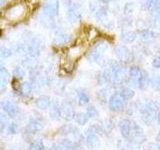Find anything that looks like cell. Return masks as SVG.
Listing matches in <instances>:
<instances>
[{"label":"cell","mask_w":160,"mask_h":150,"mask_svg":"<svg viewBox=\"0 0 160 150\" xmlns=\"http://www.w3.org/2000/svg\"><path fill=\"white\" fill-rule=\"evenodd\" d=\"M25 12H26V10L22 4H16L6 10L5 17L10 21H18L24 17Z\"/></svg>","instance_id":"6da1fadb"},{"label":"cell","mask_w":160,"mask_h":150,"mask_svg":"<svg viewBox=\"0 0 160 150\" xmlns=\"http://www.w3.org/2000/svg\"><path fill=\"white\" fill-rule=\"evenodd\" d=\"M107 49V43L104 41H99L91 48L89 51L87 57L91 61H97V60L102 56L103 53L106 51Z\"/></svg>","instance_id":"7a4b0ae2"},{"label":"cell","mask_w":160,"mask_h":150,"mask_svg":"<svg viewBox=\"0 0 160 150\" xmlns=\"http://www.w3.org/2000/svg\"><path fill=\"white\" fill-rule=\"evenodd\" d=\"M59 113L60 118H63L65 120H71L74 117V109L72 107L71 103L67 100H64L59 105Z\"/></svg>","instance_id":"3957f363"},{"label":"cell","mask_w":160,"mask_h":150,"mask_svg":"<svg viewBox=\"0 0 160 150\" xmlns=\"http://www.w3.org/2000/svg\"><path fill=\"white\" fill-rule=\"evenodd\" d=\"M125 101L126 100H124L119 93H115L111 95L108 100V107L111 111H119V110L124 108Z\"/></svg>","instance_id":"277c9868"},{"label":"cell","mask_w":160,"mask_h":150,"mask_svg":"<svg viewBox=\"0 0 160 150\" xmlns=\"http://www.w3.org/2000/svg\"><path fill=\"white\" fill-rule=\"evenodd\" d=\"M59 10V0H45L43 12L49 17H53L58 14Z\"/></svg>","instance_id":"5b68a950"},{"label":"cell","mask_w":160,"mask_h":150,"mask_svg":"<svg viewBox=\"0 0 160 150\" xmlns=\"http://www.w3.org/2000/svg\"><path fill=\"white\" fill-rule=\"evenodd\" d=\"M1 107L5 114L10 118H15L16 115L18 114V108L16 104L12 102L11 100H3L1 102Z\"/></svg>","instance_id":"8992f818"},{"label":"cell","mask_w":160,"mask_h":150,"mask_svg":"<svg viewBox=\"0 0 160 150\" xmlns=\"http://www.w3.org/2000/svg\"><path fill=\"white\" fill-rule=\"evenodd\" d=\"M44 128V122L40 118H32L26 126V131L29 134H35L40 132Z\"/></svg>","instance_id":"52a82bcc"},{"label":"cell","mask_w":160,"mask_h":150,"mask_svg":"<svg viewBox=\"0 0 160 150\" xmlns=\"http://www.w3.org/2000/svg\"><path fill=\"white\" fill-rule=\"evenodd\" d=\"M131 136H132V140H133L134 143H142V141H144V139H145L144 132H143L142 128L135 122H132L131 134H130V137Z\"/></svg>","instance_id":"ba28073f"},{"label":"cell","mask_w":160,"mask_h":150,"mask_svg":"<svg viewBox=\"0 0 160 150\" xmlns=\"http://www.w3.org/2000/svg\"><path fill=\"white\" fill-rule=\"evenodd\" d=\"M115 55L122 62H128L131 59V52L126 46H118L115 48Z\"/></svg>","instance_id":"9c48e42d"},{"label":"cell","mask_w":160,"mask_h":150,"mask_svg":"<svg viewBox=\"0 0 160 150\" xmlns=\"http://www.w3.org/2000/svg\"><path fill=\"white\" fill-rule=\"evenodd\" d=\"M131 126L132 122L128 119H123L119 123V130L121 133V136L125 139L130 138V134H131Z\"/></svg>","instance_id":"30bf717a"},{"label":"cell","mask_w":160,"mask_h":150,"mask_svg":"<svg viewBox=\"0 0 160 150\" xmlns=\"http://www.w3.org/2000/svg\"><path fill=\"white\" fill-rule=\"evenodd\" d=\"M10 79L9 71L4 67H0V93L7 88V84Z\"/></svg>","instance_id":"8fae6325"},{"label":"cell","mask_w":160,"mask_h":150,"mask_svg":"<svg viewBox=\"0 0 160 150\" xmlns=\"http://www.w3.org/2000/svg\"><path fill=\"white\" fill-rule=\"evenodd\" d=\"M35 105L40 110H47L51 105V99L47 95H41L35 100Z\"/></svg>","instance_id":"7c38bea8"},{"label":"cell","mask_w":160,"mask_h":150,"mask_svg":"<svg viewBox=\"0 0 160 150\" xmlns=\"http://www.w3.org/2000/svg\"><path fill=\"white\" fill-rule=\"evenodd\" d=\"M86 145L89 149L95 150L100 146V139L98 135L88 133L86 136Z\"/></svg>","instance_id":"4fadbf2b"},{"label":"cell","mask_w":160,"mask_h":150,"mask_svg":"<svg viewBox=\"0 0 160 150\" xmlns=\"http://www.w3.org/2000/svg\"><path fill=\"white\" fill-rule=\"evenodd\" d=\"M70 41H71V35L64 32H59L54 37V43L56 45H59V46L66 45Z\"/></svg>","instance_id":"5bb4252c"},{"label":"cell","mask_w":160,"mask_h":150,"mask_svg":"<svg viewBox=\"0 0 160 150\" xmlns=\"http://www.w3.org/2000/svg\"><path fill=\"white\" fill-rule=\"evenodd\" d=\"M58 145L62 149L64 150H74L77 146H79V144L74 142L73 140L71 139H68V138H64V139H61L60 141L58 142Z\"/></svg>","instance_id":"9a60e30c"},{"label":"cell","mask_w":160,"mask_h":150,"mask_svg":"<svg viewBox=\"0 0 160 150\" xmlns=\"http://www.w3.org/2000/svg\"><path fill=\"white\" fill-rule=\"evenodd\" d=\"M149 82H150V79H149V76H148L147 72L144 71V70H142L141 75H140V77L137 80L138 87L140 89H142V90L146 89L148 87V85H149Z\"/></svg>","instance_id":"2e32d148"},{"label":"cell","mask_w":160,"mask_h":150,"mask_svg":"<svg viewBox=\"0 0 160 150\" xmlns=\"http://www.w3.org/2000/svg\"><path fill=\"white\" fill-rule=\"evenodd\" d=\"M59 103L57 101H53L51 102V105H50V112L49 115L53 120H58L60 118V113H59Z\"/></svg>","instance_id":"e0dca14e"},{"label":"cell","mask_w":160,"mask_h":150,"mask_svg":"<svg viewBox=\"0 0 160 150\" xmlns=\"http://www.w3.org/2000/svg\"><path fill=\"white\" fill-rule=\"evenodd\" d=\"M136 33L133 31H123L120 35V38L125 43H131L136 39Z\"/></svg>","instance_id":"ac0fdd59"},{"label":"cell","mask_w":160,"mask_h":150,"mask_svg":"<svg viewBox=\"0 0 160 150\" xmlns=\"http://www.w3.org/2000/svg\"><path fill=\"white\" fill-rule=\"evenodd\" d=\"M32 90H33V86L30 82H23L19 86V91L23 96H29L32 93Z\"/></svg>","instance_id":"d6986e66"},{"label":"cell","mask_w":160,"mask_h":150,"mask_svg":"<svg viewBox=\"0 0 160 150\" xmlns=\"http://www.w3.org/2000/svg\"><path fill=\"white\" fill-rule=\"evenodd\" d=\"M68 18L71 20V21H76L80 18V12L78 11L77 7L75 5H71V6L68 7Z\"/></svg>","instance_id":"ffe728a7"},{"label":"cell","mask_w":160,"mask_h":150,"mask_svg":"<svg viewBox=\"0 0 160 150\" xmlns=\"http://www.w3.org/2000/svg\"><path fill=\"white\" fill-rule=\"evenodd\" d=\"M73 119L75 120V122H76L77 124L81 125V126H82V125H85V124L87 123L89 118H88L86 113H84V112H77V113L74 114Z\"/></svg>","instance_id":"44dd1931"},{"label":"cell","mask_w":160,"mask_h":150,"mask_svg":"<svg viewBox=\"0 0 160 150\" xmlns=\"http://www.w3.org/2000/svg\"><path fill=\"white\" fill-rule=\"evenodd\" d=\"M121 95V97L124 99V100H129V99H132L135 95V92L133 91L132 89H130L128 87H124L121 89V91L119 93Z\"/></svg>","instance_id":"7402d4cb"},{"label":"cell","mask_w":160,"mask_h":150,"mask_svg":"<svg viewBox=\"0 0 160 150\" xmlns=\"http://www.w3.org/2000/svg\"><path fill=\"white\" fill-rule=\"evenodd\" d=\"M73 130V126L70 124H64L62 125L61 127L58 129V133L60 135H62V136H68V135L71 134Z\"/></svg>","instance_id":"603a6c76"},{"label":"cell","mask_w":160,"mask_h":150,"mask_svg":"<svg viewBox=\"0 0 160 150\" xmlns=\"http://www.w3.org/2000/svg\"><path fill=\"white\" fill-rule=\"evenodd\" d=\"M103 129L102 127L100 126V125H97V124H94V125H91V126H89V128L87 129V134L88 133H91V134H95V135H98V136H101L103 134Z\"/></svg>","instance_id":"cb8c5ba5"},{"label":"cell","mask_w":160,"mask_h":150,"mask_svg":"<svg viewBox=\"0 0 160 150\" xmlns=\"http://www.w3.org/2000/svg\"><path fill=\"white\" fill-rule=\"evenodd\" d=\"M129 75L130 77L132 79H136L138 80V78L140 77V75H141V72H142V69H140L138 66H131L129 68Z\"/></svg>","instance_id":"d4e9b609"},{"label":"cell","mask_w":160,"mask_h":150,"mask_svg":"<svg viewBox=\"0 0 160 150\" xmlns=\"http://www.w3.org/2000/svg\"><path fill=\"white\" fill-rule=\"evenodd\" d=\"M140 37H141L142 40H145V41H149V40H152L155 37V34L151 30H142L140 32Z\"/></svg>","instance_id":"484cf974"},{"label":"cell","mask_w":160,"mask_h":150,"mask_svg":"<svg viewBox=\"0 0 160 150\" xmlns=\"http://www.w3.org/2000/svg\"><path fill=\"white\" fill-rule=\"evenodd\" d=\"M80 54H81V48L79 46H73L71 48H69L68 50V56L72 59L77 58Z\"/></svg>","instance_id":"4316f807"},{"label":"cell","mask_w":160,"mask_h":150,"mask_svg":"<svg viewBox=\"0 0 160 150\" xmlns=\"http://www.w3.org/2000/svg\"><path fill=\"white\" fill-rule=\"evenodd\" d=\"M89 96L85 93V92H79L78 93V102H79V105H81V106H84V105H86L89 103Z\"/></svg>","instance_id":"83f0119b"},{"label":"cell","mask_w":160,"mask_h":150,"mask_svg":"<svg viewBox=\"0 0 160 150\" xmlns=\"http://www.w3.org/2000/svg\"><path fill=\"white\" fill-rule=\"evenodd\" d=\"M13 75L16 79H23L25 77V70L24 68H22L21 66H17L15 67L14 71H13Z\"/></svg>","instance_id":"f1b7e54d"},{"label":"cell","mask_w":160,"mask_h":150,"mask_svg":"<svg viewBox=\"0 0 160 150\" xmlns=\"http://www.w3.org/2000/svg\"><path fill=\"white\" fill-rule=\"evenodd\" d=\"M108 93H109L108 89H101L100 91L97 92V98L100 100V101L106 102L107 100H108V97H109Z\"/></svg>","instance_id":"f546056e"},{"label":"cell","mask_w":160,"mask_h":150,"mask_svg":"<svg viewBox=\"0 0 160 150\" xmlns=\"http://www.w3.org/2000/svg\"><path fill=\"white\" fill-rule=\"evenodd\" d=\"M12 55V51L9 48L5 47V46H1L0 47V57L2 59H6L9 58Z\"/></svg>","instance_id":"4dcf8cb0"},{"label":"cell","mask_w":160,"mask_h":150,"mask_svg":"<svg viewBox=\"0 0 160 150\" xmlns=\"http://www.w3.org/2000/svg\"><path fill=\"white\" fill-rule=\"evenodd\" d=\"M86 114L88 118H95L98 116V110L94 106H89L86 109Z\"/></svg>","instance_id":"1f68e13d"},{"label":"cell","mask_w":160,"mask_h":150,"mask_svg":"<svg viewBox=\"0 0 160 150\" xmlns=\"http://www.w3.org/2000/svg\"><path fill=\"white\" fill-rule=\"evenodd\" d=\"M6 129L9 134H16L17 131H18V124L15 123V122H11L9 123L7 126H6Z\"/></svg>","instance_id":"d6a6232c"},{"label":"cell","mask_w":160,"mask_h":150,"mask_svg":"<svg viewBox=\"0 0 160 150\" xmlns=\"http://www.w3.org/2000/svg\"><path fill=\"white\" fill-rule=\"evenodd\" d=\"M102 129H103V131H110V130H112L113 126H112V122H111V120H109V119H105L103 120V122H102Z\"/></svg>","instance_id":"836d02e7"},{"label":"cell","mask_w":160,"mask_h":150,"mask_svg":"<svg viewBox=\"0 0 160 150\" xmlns=\"http://www.w3.org/2000/svg\"><path fill=\"white\" fill-rule=\"evenodd\" d=\"M27 150H45V147L41 142H33Z\"/></svg>","instance_id":"e575fe53"},{"label":"cell","mask_w":160,"mask_h":150,"mask_svg":"<svg viewBox=\"0 0 160 150\" xmlns=\"http://www.w3.org/2000/svg\"><path fill=\"white\" fill-rule=\"evenodd\" d=\"M135 4L133 2H127L124 6V13L125 14H131L132 11L134 10Z\"/></svg>","instance_id":"d590c367"},{"label":"cell","mask_w":160,"mask_h":150,"mask_svg":"<svg viewBox=\"0 0 160 150\" xmlns=\"http://www.w3.org/2000/svg\"><path fill=\"white\" fill-rule=\"evenodd\" d=\"M158 0H145V7L148 10H152L156 5Z\"/></svg>","instance_id":"8d00e7d4"},{"label":"cell","mask_w":160,"mask_h":150,"mask_svg":"<svg viewBox=\"0 0 160 150\" xmlns=\"http://www.w3.org/2000/svg\"><path fill=\"white\" fill-rule=\"evenodd\" d=\"M106 14H107L106 10H105L104 8H100L98 11L96 12V18L97 19H101V18L106 16Z\"/></svg>","instance_id":"74e56055"},{"label":"cell","mask_w":160,"mask_h":150,"mask_svg":"<svg viewBox=\"0 0 160 150\" xmlns=\"http://www.w3.org/2000/svg\"><path fill=\"white\" fill-rule=\"evenodd\" d=\"M151 82H152V85H153V87H154V88H156V89H159V90H160V76L154 77V78L151 80Z\"/></svg>","instance_id":"f35d334b"},{"label":"cell","mask_w":160,"mask_h":150,"mask_svg":"<svg viewBox=\"0 0 160 150\" xmlns=\"http://www.w3.org/2000/svg\"><path fill=\"white\" fill-rule=\"evenodd\" d=\"M147 149L148 150H160V145L156 142H151L148 144Z\"/></svg>","instance_id":"ab89813d"},{"label":"cell","mask_w":160,"mask_h":150,"mask_svg":"<svg viewBox=\"0 0 160 150\" xmlns=\"http://www.w3.org/2000/svg\"><path fill=\"white\" fill-rule=\"evenodd\" d=\"M152 65H153V67H155V68H160V56H157V57H155L153 59Z\"/></svg>","instance_id":"60d3db41"},{"label":"cell","mask_w":160,"mask_h":150,"mask_svg":"<svg viewBox=\"0 0 160 150\" xmlns=\"http://www.w3.org/2000/svg\"><path fill=\"white\" fill-rule=\"evenodd\" d=\"M152 12L156 15H159L160 14V0H158L156 5H155V7L152 9Z\"/></svg>","instance_id":"b9f144b4"},{"label":"cell","mask_w":160,"mask_h":150,"mask_svg":"<svg viewBox=\"0 0 160 150\" xmlns=\"http://www.w3.org/2000/svg\"><path fill=\"white\" fill-rule=\"evenodd\" d=\"M51 150H62V148L60 147L58 144H54L53 146L51 147Z\"/></svg>","instance_id":"7bdbcfd3"},{"label":"cell","mask_w":160,"mask_h":150,"mask_svg":"<svg viewBox=\"0 0 160 150\" xmlns=\"http://www.w3.org/2000/svg\"><path fill=\"white\" fill-rule=\"evenodd\" d=\"M99 1L100 2H101V3H104V4H107L109 1H110V0H99Z\"/></svg>","instance_id":"ee69618b"},{"label":"cell","mask_w":160,"mask_h":150,"mask_svg":"<svg viewBox=\"0 0 160 150\" xmlns=\"http://www.w3.org/2000/svg\"><path fill=\"white\" fill-rule=\"evenodd\" d=\"M157 122L160 124V111H159L158 114H157Z\"/></svg>","instance_id":"f6af8a7d"},{"label":"cell","mask_w":160,"mask_h":150,"mask_svg":"<svg viewBox=\"0 0 160 150\" xmlns=\"http://www.w3.org/2000/svg\"><path fill=\"white\" fill-rule=\"evenodd\" d=\"M74 150H85V149H84L83 147H81V146H77V147L75 148Z\"/></svg>","instance_id":"bcb514c9"},{"label":"cell","mask_w":160,"mask_h":150,"mask_svg":"<svg viewBox=\"0 0 160 150\" xmlns=\"http://www.w3.org/2000/svg\"><path fill=\"white\" fill-rule=\"evenodd\" d=\"M157 139H158L159 141H160V131L158 132V135H157Z\"/></svg>","instance_id":"7dc6e473"},{"label":"cell","mask_w":160,"mask_h":150,"mask_svg":"<svg viewBox=\"0 0 160 150\" xmlns=\"http://www.w3.org/2000/svg\"><path fill=\"white\" fill-rule=\"evenodd\" d=\"M5 2V0H0V6H1V3L3 4Z\"/></svg>","instance_id":"c3c4849f"},{"label":"cell","mask_w":160,"mask_h":150,"mask_svg":"<svg viewBox=\"0 0 160 150\" xmlns=\"http://www.w3.org/2000/svg\"><path fill=\"white\" fill-rule=\"evenodd\" d=\"M7 150H18V149H16V148H9Z\"/></svg>","instance_id":"681fc988"}]
</instances>
